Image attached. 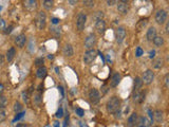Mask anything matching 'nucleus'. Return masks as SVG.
I'll return each instance as SVG.
<instances>
[{
  "label": "nucleus",
  "mask_w": 169,
  "mask_h": 127,
  "mask_svg": "<svg viewBox=\"0 0 169 127\" xmlns=\"http://www.w3.org/2000/svg\"><path fill=\"white\" fill-rule=\"evenodd\" d=\"M107 111L111 115H113L115 113L116 111L120 110V100L117 97V96H112L110 97V100L107 102Z\"/></svg>",
  "instance_id": "obj_1"
},
{
  "label": "nucleus",
  "mask_w": 169,
  "mask_h": 127,
  "mask_svg": "<svg viewBox=\"0 0 169 127\" xmlns=\"http://www.w3.org/2000/svg\"><path fill=\"white\" fill-rule=\"evenodd\" d=\"M46 25H47V15L46 13L42 12V11H40V12L37 13L36 15V18H35V25H36L37 30H43V29L46 28Z\"/></svg>",
  "instance_id": "obj_2"
},
{
  "label": "nucleus",
  "mask_w": 169,
  "mask_h": 127,
  "mask_svg": "<svg viewBox=\"0 0 169 127\" xmlns=\"http://www.w3.org/2000/svg\"><path fill=\"white\" fill-rule=\"evenodd\" d=\"M86 22H87V15L83 14V13H80L77 16L76 19V28L79 32H81L86 27Z\"/></svg>",
  "instance_id": "obj_3"
},
{
  "label": "nucleus",
  "mask_w": 169,
  "mask_h": 127,
  "mask_svg": "<svg viewBox=\"0 0 169 127\" xmlns=\"http://www.w3.org/2000/svg\"><path fill=\"white\" fill-rule=\"evenodd\" d=\"M95 57H96L95 50L94 49L87 50V52L85 53V55H83V62H85L86 65H90V64L95 59Z\"/></svg>",
  "instance_id": "obj_4"
},
{
  "label": "nucleus",
  "mask_w": 169,
  "mask_h": 127,
  "mask_svg": "<svg viewBox=\"0 0 169 127\" xmlns=\"http://www.w3.org/2000/svg\"><path fill=\"white\" fill-rule=\"evenodd\" d=\"M167 17H168V14L165 10H159L155 14V21L159 25H164L167 20Z\"/></svg>",
  "instance_id": "obj_5"
},
{
  "label": "nucleus",
  "mask_w": 169,
  "mask_h": 127,
  "mask_svg": "<svg viewBox=\"0 0 169 127\" xmlns=\"http://www.w3.org/2000/svg\"><path fill=\"white\" fill-rule=\"evenodd\" d=\"M22 4L25 10L29 12H34L38 6V1L37 0H22Z\"/></svg>",
  "instance_id": "obj_6"
},
{
  "label": "nucleus",
  "mask_w": 169,
  "mask_h": 127,
  "mask_svg": "<svg viewBox=\"0 0 169 127\" xmlns=\"http://www.w3.org/2000/svg\"><path fill=\"white\" fill-rule=\"evenodd\" d=\"M154 80V73L152 72V70H146L143 74V84L145 85H150Z\"/></svg>",
  "instance_id": "obj_7"
},
{
  "label": "nucleus",
  "mask_w": 169,
  "mask_h": 127,
  "mask_svg": "<svg viewBox=\"0 0 169 127\" xmlns=\"http://www.w3.org/2000/svg\"><path fill=\"white\" fill-rule=\"evenodd\" d=\"M96 45V37L94 34H90L89 36H87L86 41H85V48L87 50L93 49V47Z\"/></svg>",
  "instance_id": "obj_8"
},
{
  "label": "nucleus",
  "mask_w": 169,
  "mask_h": 127,
  "mask_svg": "<svg viewBox=\"0 0 169 127\" xmlns=\"http://www.w3.org/2000/svg\"><path fill=\"white\" fill-rule=\"evenodd\" d=\"M89 99L90 102L92 104H97L101 100V94H99V91L97 89H91L89 92Z\"/></svg>",
  "instance_id": "obj_9"
},
{
  "label": "nucleus",
  "mask_w": 169,
  "mask_h": 127,
  "mask_svg": "<svg viewBox=\"0 0 169 127\" xmlns=\"http://www.w3.org/2000/svg\"><path fill=\"white\" fill-rule=\"evenodd\" d=\"M115 37H116V43H122L126 37V30L123 27H120V28L116 29V32H115Z\"/></svg>",
  "instance_id": "obj_10"
},
{
  "label": "nucleus",
  "mask_w": 169,
  "mask_h": 127,
  "mask_svg": "<svg viewBox=\"0 0 169 127\" xmlns=\"http://www.w3.org/2000/svg\"><path fill=\"white\" fill-rule=\"evenodd\" d=\"M133 102L138 103V104H142L145 101V92L141 91V90H136L133 93Z\"/></svg>",
  "instance_id": "obj_11"
},
{
  "label": "nucleus",
  "mask_w": 169,
  "mask_h": 127,
  "mask_svg": "<svg viewBox=\"0 0 169 127\" xmlns=\"http://www.w3.org/2000/svg\"><path fill=\"white\" fill-rule=\"evenodd\" d=\"M25 43H27V36L25 34H19L17 37L15 38V43L18 48H23L25 46Z\"/></svg>",
  "instance_id": "obj_12"
},
{
  "label": "nucleus",
  "mask_w": 169,
  "mask_h": 127,
  "mask_svg": "<svg viewBox=\"0 0 169 127\" xmlns=\"http://www.w3.org/2000/svg\"><path fill=\"white\" fill-rule=\"evenodd\" d=\"M95 29L96 31L99 32V34H104L106 31V22L104 21V19H99L96 20L95 22Z\"/></svg>",
  "instance_id": "obj_13"
},
{
  "label": "nucleus",
  "mask_w": 169,
  "mask_h": 127,
  "mask_svg": "<svg viewBox=\"0 0 169 127\" xmlns=\"http://www.w3.org/2000/svg\"><path fill=\"white\" fill-rule=\"evenodd\" d=\"M138 113L136 112H133L130 115V117L128 118V121H127V126L128 127H134L136 125V122H138Z\"/></svg>",
  "instance_id": "obj_14"
},
{
  "label": "nucleus",
  "mask_w": 169,
  "mask_h": 127,
  "mask_svg": "<svg viewBox=\"0 0 169 127\" xmlns=\"http://www.w3.org/2000/svg\"><path fill=\"white\" fill-rule=\"evenodd\" d=\"M136 126L138 127H150V121H149L147 118H144V117L138 118Z\"/></svg>",
  "instance_id": "obj_15"
},
{
  "label": "nucleus",
  "mask_w": 169,
  "mask_h": 127,
  "mask_svg": "<svg viewBox=\"0 0 169 127\" xmlns=\"http://www.w3.org/2000/svg\"><path fill=\"white\" fill-rule=\"evenodd\" d=\"M117 11L122 14H127V12L129 11V5H128V3H125V2H118L117 3Z\"/></svg>",
  "instance_id": "obj_16"
},
{
  "label": "nucleus",
  "mask_w": 169,
  "mask_h": 127,
  "mask_svg": "<svg viewBox=\"0 0 169 127\" xmlns=\"http://www.w3.org/2000/svg\"><path fill=\"white\" fill-rule=\"evenodd\" d=\"M157 36V30L154 27H150V28L147 30V34H146V37L149 41H152L153 38Z\"/></svg>",
  "instance_id": "obj_17"
},
{
  "label": "nucleus",
  "mask_w": 169,
  "mask_h": 127,
  "mask_svg": "<svg viewBox=\"0 0 169 127\" xmlns=\"http://www.w3.org/2000/svg\"><path fill=\"white\" fill-rule=\"evenodd\" d=\"M15 55H16V49L14 47L10 48V49L6 51V54H5L6 60H8V62H12L13 59H14V57H15Z\"/></svg>",
  "instance_id": "obj_18"
},
{
  "label": "nucleus",
  "mask_w": 169,
  "mask_h": 127,
  "mask_svg": "<svg viewBox=\"0 0 169 127\" xmlns=\"http://www.w3.org/2000/svg\"><path fill=\"white\" fill-rule=\"evenodd\" d=\"M62 52H64V55L67 56V57H71V56H73V54H74L73 47L71 46V45H66V46L64 47Z\"/></svg>",
  "instance_id": "obj_19"
},
{
  "label": "nucleus",
  "mask_w": 169,
  "mask_h": 127,
  "mask_svg": "<svg viewBox=\"0 0 169 127\" xmlns=\"http://www.w3.org/2000/svg\"><path fill=\"white\" fill-rule=\"evenodd\" d=\"M48 74V70H47L46 67H39V68L37 69L36 71V76L38 78H44Z\"/></svg>",
  "instance_id": "obj_20"
},
{
  "label": "nucleus",
  "mask_w": 169,
  "mask_h": 127,
  "mask_svg": "<svg viewBox=\"0 0 169 127\" xmlns=\"http://www.w3.org/2000/svg\"><path fill=\"white\" fill-rule=\"evenodd\" d=\"M120 75L118 74V73H115V74L112 76V78H111L110 86L114 88V87H116L117 85L120 84Z\"/></svg>",
  "instance_id": "obj_21"
},
{
  "label": "nucleus",
  "mask_w": 169,
  "mask_h": 127,
  "mask_svg": "<svg viewBox=\"0 0 169 127\" xmlns=\"http://www.w3.org/2000/svg\"><path fill=\"white\" fill-rule=\"evenodd\" d=\"M54 6V0H44L43 1V8L47 11H50V10L53 9Z\"/></svg>",
  "instance_id": "obj_22"
},
{
  "label": "nucleus",
  "mask_w": 169,
  "mask_h": 127,
  "mask_svg": "<svg viewBox=\"0 0 169 127\" xmlns=\"http://www.w3.org/2000/svg\"><path fill=\"white\" fill-rule=\"evenodd\" d=\"M153 118H154V120L157 122V123L162 122L163 121V111H161V110H157L155 112H153Z\"/></svg>",
  "instance_id": "obj_23"
},
{
  "label": "nucleus",
  "mask_w": 169,
  "mask_h": 127,
  "mask_svg": "<svg viewBox=\"0 0 169 127\" xmlns=\"http://www.w3.org/2000/svg\"><path fill=\"white\" fill-rule=\"evenodd\" d=\"M147 19H142V20H140V21L138 22V25H136V30H138V32L142 31V30H144V28L147 25Z\"/></svg>",
  "instance_id": "obj_24"
},
{
  "label": "nucleus",
  "mask_w": 169,
  "mask_h": 127,
  "mask_svg": "<svg viewBox=\"0 0 169 127\" xmlns=\"http://www.w3.org/2000/svg\"><path fill=\"white\" fill-rule=\"evenodd\" d=\"M142 86H143V81H142V78L136 76V78H134V91H136V90H141Z\"/></svg>",
  "instance_id": "obj_25"
},
{
  "label": "nucleus",
  "mask_w": 169,
  "mask_h": 127,
  "mask_svg": "<svg viewBox=\"0 0 169 127\" xmlns=\"http://www.w3.org/2000/svg\"><path fill=\"white\" fill-rule=\"evenodd\" d=\"M152 41L157 47H162L164 45V38L162 36H155Z\"/></svg>",
  "instance_id": "obj_26"
},
{
  "label": "nucleus",
  "mask_w": 169,
  "mask_h": 127,
  "mask_svg": "<svg viewBox=\"0 0 169 127\" xmlns=\"http://www.w3.org/2000/svg\"><path fill=\"white\" fill-rule=\"evenodd\" d=\"M51 33H52L54 36L58 37V36H60V34H62V30H60L59 27H52V28H51Z\"/></svg>",
  "instance_id": "obj_27"
},
{
  "label": "nucleus",
  "mask_w": 169,
  "mask_h": 127,
  "mask_svg": "<svg viewBox=\"0 0 169 127\" xmlns=\"http://www.w3.org/2000/svg\"><path fill=\"white\" fill-rule=\"evenodd\" d=\"M162 67H163V59L162 58H157L153 62V68L161 69Z\"/></svg>",
  "instance_id": "obj_28"
},
{
  "label": "nucleus",
  "mask_w": 169,
  "mask_h": 127,
  "mask_svg": "<svg viewBox=\"0 0 169 127\" xmlns=\"http://www.w3.org/2000/svg\"><path fill=\"white\" fill-rule=\"evenodd\" d=\"M83 5L86 6V8H88V9H92L93 6H94V0H83Z\"/></svg>",
  "instance_id": "obj_29"
},
{
  "label": "nucleus",
  "mask_w": 169,
  "mask_h": 127,
  "mask_svg": "<svg viewBox=\"0 0 169 127\" xmlns=\"http://www.w3.org/2000/svg\"><path fill=\"white\" fill-rule=\"evenodd\" d=\"M8 105V99L4 95H0V108H4Z\"/></svg>",
  "instance_id": "obj_30"
},
{
  "label": "nucleus",
  "mask_w": 169,
  "mask_h": 127,
  "mask_svg": "<svg viewBox=\"0 0 169 127\" xmlns=\"http://www.w3.org/2000/svg\"><path fill=\"white\" fill-rule=\"evenodd\" d=\"M41 102H42V96H41L40 93H38V94H36V95L34 96V103H35L37 106H39L40 104H41Z\"/></svg>",
  "instance_id": "obj_31"
},
{
  "label": "nucleus",
  "mask_w": 169,
  "mask_h": 127,
  "mask_svg": "<svg viewBox=\"0 0 169 127\" xmlns=\"http://www.w3.org/2000/svg\"><path fill=\"white\" fill-rule=\"evenodd\" d=\"M22 105H21V103H19V102H15V104H14V111L16 112V113H18V112L22 111Z\"/></svg>",
  "instance_id": "obj_32"
},
{
  "label": "nucleus",
  "mask_w": 169,
  "mask_h": 127,
  "mask_svg": "<svg viewBox=\"0 0 169 127\" xmlns=\"http://www.w3.org/2000/svg\"><path fill=\"white\" fill-rule=\"evenodd\" d=\"M6 119V111L4 108H0V123L5 121Z\"/></svg>",
  "instance_id": "obj_33"
},
{
  "label": "nucleus",
  "mask_w": 169,
  "mask_h": 127,
  "mask_svg": "<svg viewBox=\"0 0 169 127\" xmlns=\"http://www.w3.org/2000/svg\"><path fill=\"white\" fill-rule=\"evenodd\" d=\"M35 66H37V67H42L43 64H44V59L42 58V57H39V58H36L35 59Z\"/></svg>",
  "instance_id": "obj_34"
},
{
  "label": "nucleus",
  "mask_w": 169,
  "mask_h": 127,
  "mask_svg": "<svg viewBox=\"0 0 169 127\" xmlns=\"http://www.w3.org/2000/svg\"><path fill=\"white\" fill-rule=\"evenodd\" d=\"M25 111H20V112H18V113L16 115L15 118H14L13 122H16V121H18V120H20V119H22L23 117H25Z\"/></svg>",
  "instance_id": "obj_35"
},
{
  "label": "nucleus",
  "mask_w": 169,
  "mask_h": 127,
  "mask_svg": "<svg viewBox=\"0 0 169 127\" xmlns=\"http://www.w3.org/2000/svg\"><path fill=\"white\" fill-rule=\"evenodd\" d=\"M143 54H144V51H143V49H142L141 47H138V48H136V50H135V56H136V57H141Z\"/></svg>",
  "instance_id": "obj_36"
},
{
  "label": "nucleus",
  "mask_w": 169,
  "mask_h": 127,
  "mask_svg": "<svg viewBox=\"0 0 169 127\" xmlns=\"http://www.w3.org/2000/svg\"><path fill=\"white\" fill-rule=\"evenodd\" d=\"M21 95H22V100H23L25 103H29L30 97H29V92L28 91H23V92L21 93Z\"/></svg>",
  "instance_id": "obj_37"
},
{
  "label": "nucleus",
  "mask_w": 169,
  "mask_h": 127,
  "mask_svg": "<svg viewBox=\"0 0 169 127\" xmlns=\"http://www.w3.org/2000/svg\"><path fill=\"white\" fill-rule=\"evenodd\" d=\"M103 17H104V13L101 12V11H99V12H96V13H95V15H94V18H95L96 20L103 19Z\"/></svg>",
  "instance_id": "obj_38"
},
{
  "label": "nucleus",
  "mask_w": 169,
  "mask_h": 127,
  "mask_svg": "<svg viewBox=\"0 0 169 127\" xmlns=\"http://www.w3.org/2000/svg\"><path fill=\"white\" fill-rule=\"evenodd\" d=\"M56 117H57L58 119H60V118H62V117H64V109H62V107H60V108L57 110V112H56Z\"/></svg>",
  "instance_id": "obj_39"
},
{
  "label": "nucleus",
  "mask_w": 169,
  "mask_h": 127,
  "mask_svg": "<svg viewBox=\"0 0 169 127\" xmlns=\"http://www.w3.org/2000/svg\"><path fill=\"white\" fill-rule=\"evenodd\" d=\"M75 111H76V115H78V117H80V118L83 117V115H85V111H83V109H81V108H77Z\"/></svg>",
  "instance_id": "obj_40"
},
{
  "label": "nucleus",
  "mask_w": 169,
  "mask_h": 127,
  "mask_svg": "<svg viewBox=\"0 0 169 127\" xmlns=\"http://www.w3.org/2000/svg\"><path fill=\"white\" fill-rule=\"evenodd\" d=\"M5 28V21L3 18H0V30H3Z\"/></svg>",
  "instance_id": "obj_41"
},
{
  "label": "nucleus",
  "mask_w": 169,
  "mask_h": 127,
  "mask_svg": "<svg viewBox=\"0 0 169 127\" xmlns=\"http://www.w3.org/2000/svg\"><path fill=\"white\" fill-rule=\"evenodd\" d=\"M116 1L117 0H107V4L109 6H113L116 4Z\"/></svg>",
  "instance_id": "obj_42"
},
{
  "label": "nucleus",
  "mask_w": 169,
  "mask_h": 127,
  "mask_svg": "<svg viewBox=\"0 0 169 127\" xmlns=\"http://www.w3.org/2000/svg\"><path fill=\"white\" fill-rule=\"evenodd\" d=\"M12 31H13V25H10L9 28H6V30H5V32H4V33H5V34H10V33H11Z\"/></svg>",
  "instance_id": "obj_43"
},
{
  "label": "nucleus",
  "mask_w": 169,
  "mask_h": 127,
  "mask_svg": "<svg viewBox=\"0 0 169 127\" xmlns=\"http://www.w3.org/2000/svg\"><path fill=\"white\" fill-rule=\"evenodd\" d=\"M59 21H60V20H59L58 18H52V20H51V22H52L53 25H58Z\"/></svg>",
  "instance_id": "obj_44"
},
{
  "label": "nucleus",
  "mask_w": 169,
  "mask_h": 127,
  "mask_svg": "<svg viewBox=\"0 0 169 127\" xmlns=\"http://www.w3.org/2000/svg\"><path fill=\"white\" fill-rule=\"evenodd\" d=\"M68 2H69V4H71V5H75V4H77L78 0H68Z\"/></svg>",
  "instance_id": "obj_45"
},
{
  "label": "nucleus",
  "mask_w": 169,
  "mask_h": 127,
  "mask_svg": "<svg viewBox=\"0 0 169 127\" xmlns=\"http://www.w3.org/2000/svg\"><path fill=\"white\" fill-rule=\"evenodd\" d=\"M148 115H149V118H150V121H152V119H153V112L151 111L150 109H148Z\"/></svg>",
  "instance_id": "obj_46"
},
{
  "label": "nucleus",
  "mask_w": 169,
  "mask_h": 127,
  "mask_svg": "<svg viewBox=\"0 0 169 127\" xmlns=\"http://www.w3.org/2000/svg\"><path fill=\"white\" fill-rule=\"evenodd\" d=\"M154 56H155V51H154V50H152V51H150V52H149V57H150V58H153Z\"/></svg>",
  "instance_id": "obj_47"
},
{
  "label": "nucleus",
  "mask_w": 169,
  "mask_h": 127,
  "mask_svg": "<svg viewBox=\"0 0 169 127\" xmlns=\"http://www.w3.org/2000/svg\"><path fill=\"white\" fill-rule=\"evenodd\" d=\"M168 81H169V75H168V74H166V76H165V86H166V87H168V86H169Z\"/></svg>",
  "instance_id": "obj_48"
},
{
  "label": "nucleus",
  "mask_w": 169,
  "mask_h": 127,
  "mask_svg": "<svg viewBox=\"0 0 169 127\" xmlns=\"http://www.w3.org/2000/svg\"><path fill=\"white\" fill-rule=\"evenodd\" d=\"M3 91H4V86H3V84H1V83H0V94H1Z\"/></svg>",
  "instance_id": "obj_49"
},
{
  "label": "nucleus",
  "mask_w": 169,
  "mask_h": 127,
  "mask_svg": "<svg viewBox=\"0 0 169 127\" xmlns=\"http://www.w3.org/2000/svg\"><path fill=\"white\" fill-rule=\"evenodd\" d=\"M15 127H27V125H25V123H19V124H17Z\"/></svg>",
  "instance_id": "obj_50"
},
{
  "label": "nucleus",
  "mask_w": 169,
  "mask_h": 127,
  "mask_svg": "<svg viewBox=\"0 0 169 127\" xmlns=\"http://www.w3.org/2000/svg\"><path fill=\"white\" fill-rule=\"evenodd\" d=\"M3 64V55L0 54V65H2Z\"/></svg>",
  "instance_id": "obj_51"
},
{
  "label": "nucleus",
  "mask_w": 169,
  "mask_h": 127,
  "mask_svg": "<svg viewBox=\"0 0 169 127\" xmlns=\"http://www.w3.org/2000/svg\"><path fill=\"white\" fill-rule=\"evenodd\" d=\"M58 89L60 90V92H62V95L64 96V94H65V93H64V89H62V87L60 86V87H58Z\"/></svg>",
  "instance_id": "obj_52"
},
{
  "label": "nucleus",
  "mask_w": 169,
  "mask_h": 127,
  "mask_svg": "<svg viewBox=\"0 0 169 127\" xmlns=\"http://www.w3.org/2000/svg\"><path fill=\"white\" fill-rule=\"evenodd\" d=\"M54 127H59V123H58V122H54Z\"/></svg>",
  "instance_id": "obj_53"
},
{
  "label": "nucleus",
  "mask_w": 169,
  "mask_h": 127,
  "mask_svg": "<svg viewBox=\"0 0 169 127\" xmlns=\"http://www.w3.org/2000/svg\"><path fill=\"white\" fill-rule=\"evenodd\" d=\"M120 2H125V3H128L130 1V0H120Z\"/></svg>",
  "instance_id": "obj_54"
},
{
  "label": "nucleus",
  "mask_w": 169,
  "mask_h": 127,
  "mask_svg": "<svg viewBox=\"0 0 169 127\" xmlns=\"http://www.w3.org/2000/svg\"><path fill=\"white\" fill-rule=\"evenodd\" d=\"M48 58H49V59H53V58H54V56H53L52 54H50V55L48 56Z\"/></svg>",
  "instance_id": "obj_55"
},
{
  "label": "nucleus",
  "mask_w": 169,
  "mask_h": 127,
  "mask_svg": "<svg viewBox=\"0 0 169 127\" xmlns=\"http://www.w3.org/2000/svg\"><path fill=\"white\" fill-rule=\"evenodd\" d=\"M46 127H50V126H46Z\"/></svg>",
  "instance_id": "obj_56"
},
{
  "label": "nucleus",
  "mask_w": 169,
  "mask_h": 127,
  "mask_svg": "<svg viewBox=\"0 0 169 127\" xmlns=\"http://www.w3.org/2000/svg\"><path fill=\"white\" fill-rule=\"evenodd\" d=\"M155 127H159V126H155Z\"/></svg>",
  "instance_id": "obj_57"
}]
</instances>
